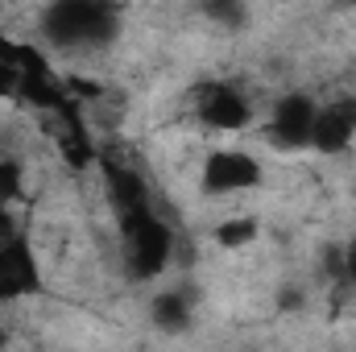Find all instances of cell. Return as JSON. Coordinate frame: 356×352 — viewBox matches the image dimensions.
I'll list each match as a JSON object with an SVG mask.
<instances>
[{
    "label": "cell",
    "instance_id": "obj_6",
    "mask_svg": "<svg viewBox=\"0 0 356 352\" xmlns=\"http://www.w3.org/2000/svg\"><path fill=\"white\" fill-rule=\"evenodd\" d=\"M315 112H319V99L302 95V91H290L273 104V116H269V137L273 145L282 150H302L311 145V125H315Z\"/></svg>",
    "mask_w": 356,
    "mask_h": 352
},
{
    "label": "cell",
    "instance_id": "obj_7",
    "mask_svg": "<svg viewBox=\"0 0 356 352\" xmlns=\"http://www.w3.org/2000/svg\"><path fill=\"white\" fill-rule=\"evenodd\" d=\"M353 141H356V99L353 95L319 104L315 125H311V150H319V154H344Z\"/></svg>",
    "mask_w": 356,
    "mask_h": 352
},
{
    "label": "cell",
    "instance_id": "obj_10",
    "mask_svg": "<svg viewBox=\"0 0 356 352\" xmlns=\"http://www.w3.org/2000/svg\"><path fill=\"white\" fill-rule=\"evenodd\" d=\"M257 232H261V224L253 220V216H232V220H224V224H216V245L220 249H245V245H253L257 241Z\"/></svg>",
    "mask_w": 356,
    "mask_h": 352
},
{
    "label": "cell",
    "instance_id": "obj_11",
    "mask_svg": "<svg viewBox=\"0 0 356 352\" xmlns=\"http://www.w3.org/2000/svg\"><path fill=\"white\" fill-rule=\"evenodd\" d=\"M21 195H25V166L17 158H0V207L13 211Z\"/></svg>",
    "mask_w": 356,
    "mask_h": 352
},
{
    "label": "cell",
    "instance_id": "obj_3",
    "mask_svg": "<svg viewBox=\"0 0 356 352\" xmlns=\"http://www.w3.org/2000/svg\"><path fill=\"white\" fill-rule=\"evenodd\" d=\"M195 116L203 129H216V133H241L249 120H253V104L249 95L232 83H203L195 91Z\"/></svg>",
    "mask_w": 356,
    "mask_h": 352
},
{
    "label": "cell",
    "instance_id": "obj_1",
    "mask_svg": "<svg viewBox=\"0 0 356 352\" xmlns=\"http://www.w3.org/2000/svg\"><path fill=\"white\" fill-rule=\"evenodd\" d=\"M116 8L99 0H58L42 8V38L58 50H95L116 38Z\"/></svg>",
    "mask_w": 356,
    "mask_h": 352
},
{
    "label": "cell",
    "instance_id": "obj_13",
    "mask_svg": "<svg viewBox=\"0 0 356 352\" xmlns=\"http://www.w3.org/2000/svg\"><path fill=\"white\" fill-rule=\"evenodd\" d=\"M0 352H4V332H0Z\"/></svg>",
    "mask_w": 356,
    "mask_h": 352
},
{
    "label": "cell",
    "instance_id": "obj_5",
    "mask_svg": "<svg viewBox=\"0 0 356 352\" xmlns=\"http://www.w3.org/2000/svg\"><path fill=\"white\" fill-rule=\"evenodd\" d=\"M257 182H261V162L245 150H216L203 162V178H199L207 195H241L253 191Z\"/></svg>",
    "mask_w": 356,
    "mask_h": 352
},
{
    "label": "cell",
    "instance_id": "obj_9",
    "mask_svg": "<svg viewBox=\"0 0 356 352\" xmlns=\"http://www.w3.org/2000/svg\"><path fill=\"white\" fill-rule=\"evenodd\" d=\"M149 319L162 328V332H186L191 328V298L182 290H162L154 303H149Z\"/></svg>",
    "mask_w": 356,
    "mask_h": 352
},
{
    "label": "cell",
    "instance_id": "obj_12",
    "mask_svg": "<svg viewBox=\"0 0 356 352\" xmlns=\"http://www.w3.org/2000/svg\"><path fill=\"white\" fill-rule=\"evenodd\" d=\"M340 286L344 290H356V237L348 241V245H340Z\"/></svg>",
    "mask_w": 356,
    "mask_h": 352
},
{
    "label": "cell",
    "instance_id": "obj_4",
    "mask_svg": "<svg viewBox=\"0 0 356 352\" xmlns=\"http://www.w3.org/2000/svg\"><path fill=\"white\" fill-rule=\"evenodd\" d=\"M42 290V262L33 253V241L21 232L8 245H0V303H17Z\"/></svg>",
    "mask_w": 356,
    "mask_h": 352
},
{
    "label": "cell",
    "instance_id": "obj_8",
    "mask_svg": "<svg viewBox=\"0 0 356 352\" xmlns=\"http://www.w3.org/2000/svg\"><path fill=\"white\" fill-rule=\"evenodd\" d=\"M104 186H108V203H112L116 220H120V216H129V211L149 207V186H145V175H141V170H133V166H124V162H108V166H104Z\"/></svg>",
    "mask_w": 356,
    "mask_h": 352
},
{
    "label": "cell",
    "instance_id": "obj_2",
    "mask_svg": "<svg viewBox=\"0 0 356 352\" xmlns=\"http://www.w3.org/2000/svg\"><path fill=\"white\" fill-rule=\"evenodd\" d=\"M120 228V245H124V265H129V278L137 282H149L158 273H166V265L175 262V249H178V237L175 228L149 207L141 211H129L116 220Z\"/></svg>",
    "mask_w": 356,
    "mask_h": 352
}]
</instances>
